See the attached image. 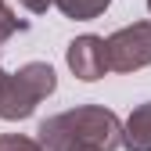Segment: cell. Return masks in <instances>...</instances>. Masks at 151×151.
Here are the masks:
<instances>
[{"label":"cell","mask_w":151,"mask_h":151,"mask_svg":"<svg viewBox=\"0 0 151 151\" xmlns=\"http://www.w3.org/2000/svg\"><path fill=\"white\" fill-rule=\"evenodd\" d=\"M36 140L47 151H72V147H97L115 151L122 147V122L111 108L101 104H79L61 115H50L40 122Z\"/></svg>","instance_id":"1"},{"label":"cell","mask_w":151,"mask_h":151,"mask_svg":"<svg viewBox=\"0 0 151 151\" xmlns=\"http://www.w3.org/2000/svg\"><path fill=\"white\" fill-rule=\"evenodd\" d=\"M58 90V76L47 61H29L18 72H7L4 83H0V119L18 122V119H29L36 104L43 97Z\"/></svg>","instance_id":"2"},{"label":"cell","mask_w":151,"mask_h":151,"mask_svg":"<svg viewBox=\"0 0 151 151\" xmlns=\"http://www.w3.org/2000/svg\"><path fill=\"white\" fill-rule=\"evenodd\" d=\"M108 65L111 72H137L151 65V22L122 25L119 32L108 36Z\"/></svg>","instance_id":"3"},{"label":"cell","mask_w":151,"mask_h":151,"mask_svg":"<svg viewBox=\"0 0 151 151\" xmlns=\"http://www.w3.org/2000/svg\"><path fill=\"white\" fill-rule=\"evenodd\" d=\"M65 61L72 68L76 79H83V83H93V79H101L104 72H111L108 65V43L101 40V36H76V40L68 43L65 50Z\"/></svg>","instance_id":"4"},{"label":"cell","mask_w":151,"mask_h":151,"mask_svg":"<svg viewBox=\"0 0 151 151\" xmlns=\"http://www.w3.org/2000/svg\"><path fill=\"white\" fill-rule=\"evenodd\" d=\"M122 147L126 151H151V101L137 104L122 122Z\"/></svg>","instance_id":"5"},{"label":"cell","mask_w":151,"mask_h":151,"mask_svg":"<svg viewBox=\"0 0 151 151\" xmlns=\"http://www.w3.org/2000/svg\"><path fill=\"white\" fill-rule=\"evenodd\" d=\"M58 11L65 18H76V22H90V18H101L108 11L111 0H54Z\"/></svg>","instance_id":"6"},{"label":"cell","mask_w":151,"mask_h":151,"mask_svg":"<svg viewBox=\"0 0 151 151\" xmlns=\"http://www.w3.org/2000/svg\"><path fill=\"white\" fill-rule=\"evenodd\" d=\"M0 151H47V147L22 133H0Z\"/></svg>","instance_id":"7"},{"label":"cell","mask_w":151,"mask_h":151,"mask_svg":"<svg viewBox=\"0 0 151 151\" xmlns=\"http://www.w3.org/2000/svg\"><path fill=\"white\" fill-rule=\"evenodd\" d=\"M18 4H22L25 11H32V14H43V11L54 4V0H18Z\"/></svg>","instance_id":"8"},{"label":"cell","mask_w":151,"mask_h":151,"mask_svg":"<svg viewBox=\"0 0 151 151\" xmlns=\"http://www.w3.org/2000/svg\"><path fill=\"white\" fill-rule=\"evenodd\" d=\"M72 151H97V147H72Z\"/></svg>","instance_id":"9"},{"label":"cell","mask_w":151,"mask_h":151,"mask_svg":"<svg viewBox=\"0 0 151 151\" xmlns=\"http://www.w3.org/2000/svg\"><path fill=\"white\" fill-rule=\"evenodd\" d=\"M4 76H7V72H4V68H0V83H4Z\"/></svg>","instance_id":"10"},{"label":"cell","mask_w":151,"mask_h":151,"mask_svg":"<svg viewBox=\"0 0 151 151\" xmlns=\"http://www.w3.org/2000/svg\"><path fill=\"white\" fill-rule=\"evenodd\" d=\"M147 11H151V0H147Z\"/></svg>","instance_id":"11"},{"label":"cell","mask_w":151,"mask_h":151,"mask_svg":"<svg viewBox=\"0 0 151 151\" xmlns=\"http://www.w3.org/2000/svg\"><path fill=\"white\" fill-rule=\"evenodd\" d=\"M0 7H4V0H0Z\"/></svg>","instance_id":"12"},{"label":"cell","mask_w":151,"mask_h":151,"mask_svg":"<svg viewBox=\"0 0 151 151\" xmlns=\"http://www.w3.org/2000/svg\"><path fill=\"white\" fill-rule=\"evenodd\" d=\"M0 43H4V40H0Z\"/></svg>","instance_id":"13"}]
</instances>
